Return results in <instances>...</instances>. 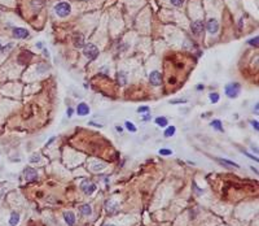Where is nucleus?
<instances>
[{
  "mask_svg": "<svg viewBox=\"0 0 259 226\" xmlns=\"http://www.w3.org/2000/svg\"><path fill=\"white\" fill-rule=\"evenodd\" d=\"M23 174H25V179H26L27 182H33V181L38 179V173H36L35 169H33L31 166H27L26 169H25Z\"/></svg>",
  "mask_w": 259,
  "mask_h": 226,
  "instance_id": "6",
  "label": "nucleus"
},
{
  "mask_svg": "<svg viewBox=\"0 0 259 226\" xmlns=\"http://www.w3.org/2000/svg\"><path fill=\"white\" fill-rule=\"evenodd\" d=\"M77 113H78V116H87L88 113H90V107L86 103H79L77 107Z\"/></svg>",
  "mask_w": 259,
  "mask_h": 226,
  "instance_id": "10",
  "label": "nucleus"
},
{
  "mask_svg": "<svg viewBox=\"0 0 259 226\" xmlns=\"http://www.w3.org/2000/svg\"><path fill=\"white\" fill-rule=\"evenodd\" d=\"M83 53L86 57H88L90 60H95L99 55V48L95 44H92V43H88V44H86L83 47Z\"/></svg>",
  "mask_w": 259,
  "mask_h": 226,
  "instance_id": "2",
  "label": "nucleus"
},
{
  "mask_svg": "<svg viewBox=\"0 0 259 226\" xmlns=\"http://www.w3.org/2000/svg\"><path fill=\"white\" fill-rule=\"evenodd\" d=\"M43 53H44V55H46V56H47V57H48V56H49V53H48V51H47V49H43Z\"/></svg>",
  "mask_w": 259,
  "mask_h": 226,
  "instance_id": "34",
  "label": "nucleus"
},
{
  "mask_svg": "<svg viewBox=\"0 0 259 226\" xmlns=\"http://www.w3.org/2000/svg\"><path fill=\"white\" fill-rule=\"evenodd\" d=\"M55 10H56V13H57V16H60V17H66V16L70 15L71 7H70V4H69V3L62 2V3H59L57 5H56V7H55Z\"/></svg>",
  "mask_w": 259,
  "mask_h": 226,
  "instance_id": "3",
  "label": "nucleus"
},
{
  "mask_svg": "<svg viewBox=\"0 0 259 226\" xmlns=\"http://www.w3.org/2000/svg\"><path fill=\"white\" fill-rule=\"evenodd\" d=\"M73 43L74 46L77 48H80V47H84V36L82 34H75L73 36Z\"/></svg>",
  "mask_w": 259,
  "mask_h": 226,
  "instance_id": "11",
  "label": "nucleus"
},
{
  "mask_svg": "<svg viewBox=\"0 0 259 226\" xmlns=\"http://www.w3.org/2000/svg\"><path fill=\"white\" fill-rule=\"evenodd\" d=\"M211 126L215 129V130H218V131H223L224 129H223V125H222V122H220L219 120H214L212 122H211Z\"/></svg>",
  "mask_w": 259,
  "mask_h": 226,
  "instance_id": "19",
  "label": "nucleus"
},
{
  "mask_svg": "<svg viewBox=\"0 0 259 226\" xmlns=\"http://www.w3.org/2000/svg\"><path fill=\"white\" fill-rule=\"evenodd\" d=\"M197 90H204V86H202V85H198V86H197Z\"/></svg>",
  "mask_w": 259,
  "mask_h": 226,
  "instance_id": "35",
  "label": "nucleus"
},
{
  "mask_svg": "<svg viewBox=\"0 0 259 226\" xmlns=\"http://www.w3.org/2000/svg\"><path fill=\"white\" fill-rule=\"evenodd\" d=\"M137 112L139 113H148L149 112V107H139Z\"/></svg>",
  "mask_w": 259,
  "mask_h": 226,
  "instance_id": "25",
  "label": "nucleus"
},
{
  "mask_svg": "<svg viewBox=\"0 0 259 226\" xmlns=\"http://www.w3.org/2000/svg\"><path fill=\"white\" fill-rule=\"evenodd\" d=\"M31 59H33V53H31L30 51H22L20 55H18L17 61H18L20 65H25V64H27Z\"/></svg>",
  "mask_w": 259,
  "mask_h": 226,
  "instance_id": "7",
  "label": "nucleus"
},
{
  "mask_svg": "<svg viewBox=\"0 0 259 226\" xmlns=\"http://www.w3.org/2000/svg\"><path fill=\"white\" fill-rule=\"evenodd\" d=\"M82 190H83L87 195H91V194L96 190V186H95L93 183H88V182H83L82 183Z\"/></svg>",
  "mask_w": 259,
  "mask_h": 226,
  "instance_id": "12",
  "label": "nucleus"
},
{
  "mask_svg": "<svg viewBox=\"0 0 259 226\" xmlns=\"http://www.w3.org/2000/svg\"><path fill=\"white\" fill-rule=\"evenodd\" d=\"M126 82H127V75H126V73H123V72H119L118 73V83L121 86H123V85H126Z\"/></svg>",
  "mask_w": 259,
  "mask_h": 226,
  "instance_id": "18",
  "label": "nucleus"
},
{
  "mask_svg": "<svg viewBox=\"0 0 259 226\" xmlns=\"http://www.w3.org/2000/svg\"><path fill=\"white\" fill-rule=\"evenodd\" d=\"M149 82L153 86H160L162 83V74L158 70H154L149 74Z\"/></svg>",
  "mask_w": 259,
  "mask_h": 226,
  "instance_id": "5",
  "label": "nucleus"
},
{
  "mask_svg": "<svg viewBox=\"0 0 259 226\" xmlns=\"http://www.w3.org/2000/svg\"><path fill=\"white\" fill-rule=\"evenodd\" d=\"M209 98L211 100V103H218L219 102V94L218 92H211L209 95Z\"/></svg>",
  "mask_w": 259,
  "mask_h": 226,
  "instance_id": "22",
  "label": "nucleus"
},
{
  "mask_svg": "<svg viewBox=\"0 0 259 226\" xmlns=\"http://www.w3.org/2000/svg\"><path fill=\"white\" fill-rule=\"evenodd\" d=\"M18 222H20V216H18V213H16V212H13L10 215V218H9V224H10V226H16Z\"/></svg>",
  "mask_w": 259,
  "mask_h": 226,
  "instance_id": "16",
  "label": "nucleus"
},
{
  "mask_svg": "<svg viewBox=\"0 0 259 226\" xmlns=\"http://www.w3.org/2000/svg\"><path fill=\"white\" fill-rule=\"evenodd\" d=\"M64 217H65V221H66L67 225L73 226L75 224V215H74L73 212H65L64 213Z\"/></svg>",
  "mask_w": 259,
  "mask_h": 226,
  "instance_id": "13",
  "label": "nucleus"
},
{
  "mask_svg": "<svg viewBox=\"0 0 259 226\" xmlns=\"http://www.w3.org/2000/svg\"><path fill=\"white\" fill-rule=\"evenodd\" d=\"M218 161L220 162V164H224L227 166H231V168H240L238 164H236V162H233V161H229V160H225V159H218Z\"/></svg>",
  "mask_w": 259,
  "mask_h": 226,
  "instance_id": "17",
  "label": "nucleus"
},
{
  "mask_svg": "<svg viewBox=\"0 0 259 226\" xmlns=\"http://www.w3.org/2000/svg\"><path fill=\"white\" fill-rule=\"evenodd\" d=\"M175 81H176L175 78H170V79H168V82H170V83H175Z\"/></svg>",
  "mask_w": 259,
  "mask_h": 226,
  "instance_id": "33",
  "label": "nucleus"
},
{
  "mask_svg": "<svg viewBox=\"0 0 259 226\" xmlns=\"http://www.w3.org/2000/svg\"><path fill=\"white\" fill-rule=\"evenodd\" d=\"M171 153H172V151H171V149H167V148H162V149H160V155L168 156V155H171Z\"/></svg>",
  "mask_w": 259,
  "mask_h": 226,
  "instance_id": "23",
  "label": "nucleus"
},
{
  "mask_svg": "<svg viewBox=\"0 0 259 226\" xmlns=\"http://www.w3.org/2000/svg\"><path fill=\"white\" fill-rule=\"evenodd\" d=\"M249 44H251V46H255V47H258V36H255L254 39H250V40H249Z\"/></svg>",
  "mask_w": 259,
  "mask_h": 226,
  "instance_id": "27",
  "label": "nucleus"
},
{
  "mask_svg": "<svg viewBox=\"0 0 259 226\" xmlns=\"http://www.w3.org/2000/svg\"><path fill=\"white\" fill-rule=\"evenodd\" d=\"M240 91H241V86L237 82H232L225 86V95L231 99H236L240 95Z\"/></svg>",
  "mask_w": 259,
  "mask_h": 226,
  "instance_id": "1",
  "label": "nucleus"
},
{
  "mask_svg": "<svg viewBox=\"0 0 259 226\" xmlns=\"http://www.w3.org/2000/svg\"><path fill=\"white\" fill-rule=\"evenodd\" d=\"M39 160H40L39 156H33V157L30 159V161H31V162H35V161H39Z\"/></svg>",
  "mask_w": 259,
  "mask_h": 226,
  "instance_id": "29",
  "label": "nucleus"
},
{
  "mask_svg": "<svg viewBox=\"0 0 259 226\" xmlns=\"http://www.w3.org/2000/svg\"><path fill=\"white\" fill-rule=\"evenodd\" d=\"M79 211H80L82 215H84V216H90L91 213H92V208H91V205H88V204L82 205L80 208H79Z\"/></svg>",
  "mask_w": 259,
  "mask_h": 226,
  "instance_id": "14",
  "label": "nucleus"
},
{
  "mask_svg": "<svg viewBox=\"0 0 259 226\" xmlns=\"http://www.w3.org/2000/svg\"><path fill=\"white\" fill-rule=\"evenodd\" d=\"M0 51H2V43H0Z\"/></svg>",
  "mask_w": 259,
  "mask_h": 226,
  "instance_id": "37",
  "label": "nucleus"
},
{
  "mask_svg": "<svg viewBox=\"0 0 259 226\" xmlns=\"http://www.w3.org/2000/svg\"><path fill=\"white\" fill-rule=\"evenodd\" d=\"M175 131H176V128H175V126H168V128L165 130V136H167V138L174 136V135H175Z\"/></svg>",
  "mask_w": 259,
  "mask_h": 226,
  "instance_id": "20",
  "label": "nucleus"
},
{
  "mask_svg": "<svg viewBox=\"0 0 259 226\" xmlns=\"http://www.w3.org/2000/svg\"><path fill=\"white\" fill-rule=\"evenodd\" d=\"M244 153H245L246 156H248V157H250V159H253V160H255V161H258V159H257V157H254V156H253V155H250V153H248V152H244Z\"/></svg>",
  "mask_w": 259,
  "mask_h": 226,
  "instance_id": "32",
  "label": "nucleus"
},
{
  "mask_svg": "<svg viewBox=\"0 0 259 226\" xmlns=\"http://www.w3.org/2000/svg\"><path fill=\"white\" fill-rule=\"evenodd\" d=\"M171 4L175 7H180V5L184 4V0H171Z\"/></svg>",
  "mask_w": 259,
  "mask_h": 226,
  "instance_id": "24",
  "label": "nucleus"
},
{
  "mask_svg": "<svg viewBox=\"0 0 259 226\" xmlns=\"http://www.w3.org/2000/svg\"><path fill=\"white\" fill-rule=\"evenodd\" d=\"M251 126L254 128V129H255L257 131L259 130V126H258V121H251Z\"/></svg>",
  "mask_w": 259,
  "mask_h": 226,
  "instance_id": "28",
  "label": "nucleus"
},
{
  "mask_svg": "<svg viewBox=\"0 0 259 226\" xmlns=\"http://www.w3.org/2000/svg\"><path fill=\"white\" fill-rule=\"evenodd\" d=\"M191 27H192V33L194 35H200L201 33H204V30H205V22L201 20H197V21L192 22Z\"/></svg>",
  "mask_w": 259,
  "mask_h": 226,
  "instance_id": "4",
  "label": "nucleus"
},
{
  "mask_svg": "<svg viewBox=\"0 0 259 226\" xmlns=\"http://www.w3.org/2000/svg\"><path fill=\"white\" fill-rule=\"evenodd\" d=\"M124 125H126V128H127V130H130L131 133H136V130H137V129H136V126H135V125L132 123L131 121H126V122H124Z\"/></svg>",
  "mask_w": 259,
  "mask_h": 226,
  "instance_id": "21",
  "label": "nucleus"
},
{
  "mask_svg": "<svg viewBox=\"0 0 259 226\" xmlns=\"http://www.w3.org/2000/svg\"><path fill=\"white\" fill-rule=\"evenodd\" d=\"M115 129H117V131H119V133H121V131H122V128H119V126H117Z\"/></svg>",
  "mask_w": 259,
  "mask_h": 226,
  "instance_id": "36",
  "label": "nucleus"
},
{
  "mask_svg": "<svg viewBox=\"0 0 259 226\" xmlns=\"http://www.w3.org/2000/svg\"><path fill=\"white\" fill-rule=\"evenodd\" d=\"M13 36L17 39H25L29 36V31L23 27H14L13 29Z\"/></svg>",
  "mask_w": 259,
  "mask_h": 226,
  "instance_id": "9",
  "label": "nucleus"
},
{
  "mask_svg": "<svg viewBox=\"0 0 259 226\" xmlns=\"http://www.w3.org/2000/svg\"><path fill=\"white\" fill-rule=\"evenodd\" d=\"M205 27H206V30L209 31V33L215 34L217 31L219 30V23H218V21L215 20V18H210V20L207 21V23L205 25Z\"/></svg>",
  "mask_w": 259,
  "mask_h": 226,
  "instance_id": "8",
  "label": "nucleus"
},
{
  "mask_svg": "<svg viewBox=\"0 0 259 226\" xmlns=\"http://www.w3.org/2000/svg\"><path fill=\"white\" fill-rule=\"evenodd\" d=\"M156 123H157V126H160V128H166L168 121H167L166 117H157L156 118Z\"/></svg>",
  "mask_w": 259,
  "mask_h": 226,
  "instance_id": "15",
  "label": "nucleus"
},
{
  "mask_svg": "<svg viewBox=\"0 0 259 226\" xmlns=\"http://www.w3.org/2000/svg\"><path fill=\"white\" fill-rule=\"evenodd\" d=\"M141 118H143L144 121H148V120H150V113H147V115H145V116H143Z\"/></svg>",
  "mask_w": 259,
  "mask_h": 226,
  "instance_id": "30",
  "label": "nucleus"
},
{
  "mask_svg": "<svg viewBox=\"0 0 259 226\" xmlns=\"http://www.w3.org/2000/svg\"><path fill=\"white\" fill-rule=\"evenodd\" d=\"M105 226H114V225H105Z\"/></svg>",
  "mask_w": 259,
  "mask_h": 226,
  "instance_id": "38",
  "label": "nucleus"
},
{
  "mask_svg": "<svg viewBox=\"0 0 259 226\" xmlns=\"http://www.w3.org/2000/svg\"><path fill=\"white\" fill-rule=\"evenodd\" d=\"M73 112H74V109H73V108H67V117H71Z\"/></svg>",
  "mask_w": 259,
  "mask_h": 226,
  "instance_id": "31",
  "label": "nucleus"
},
{
  "mask_svg": "<svg viewBox=\"0 0 259 226\" xmlns=\"http://www.w3.org/2000/svg\"><path fill=\"white\" fill-rule=\"evenodd\" d=\"M170 103H171V104H184V103H187V100H185V99H181V100H171Z\"/></svg>",
  "mask_w": 259,
  "mask_h": 226,
  "instance_id": "26",
  "label": "nucleus"
}]
</instances>
